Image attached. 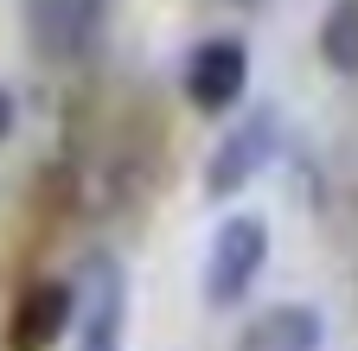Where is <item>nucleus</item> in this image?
I'll use <instances>...</instances> for the list:
<instances>
[{"label": "nucleus", "mask_w": 358, "mask_h": 351, "mask_svg": "<svg viewBox=\"0 0 358 351\" xmlns=\"http://www.w3.org/2000/svg\"><path fill=\"white\" fill-rule=\"evenodd\" d=\"M275 141H282V109L275 103H256L231 135L211 147V160H205V192L211 198H237L256 172L275 160Z\"/></svg>", "instance_id": "2"}, {"label": "nucleus", "mask_w": 358, "mask_h": 351, "mask_svg": "<svg viewBox=\"0 0 358 351\" xmlns=\"http://www.w3.org/2000/svg\"><path fill=\"white\" fill-rule=\"evenodd\" d=\"M7 135H13V96L0 90V141H7Z\"/></svg>", "instance_id": "9"}, {"label": "nucleus", "mask_w": 358, "mask_h": 351, "mask_svg": "<svg viewBox=\"0 0 358 351\" xmlns=\"http://www.w3.org/2000/svg\"><path fill=\"white\" fill-rule=\"evenodd\" d=\"M320 58L339 77H358V0H333L320 20Z\"/></svg>", "instance_id": "8"}, {"label": "nucleus", "mask_w": 358, "mask_h": 351, "mask_svg": "<svg viewBox=\"0 0 358 351\" xmlns=\"http://www.w3.org/2000/svg\"><path fill=\"white\" fill-rule=\"evenodd\" d=\"M122 320H128V281L103 255L90 269V306H83V338L77 351H122Z\"/></svg>", "instance_id": "7"}, {"label": "nucleus", "mask_w": 358, "mask_h": 351, "mask_svg": "<svg viewBox=\"0 0 358 351\" xmlns=\"http://www.w3.org/2000/svg\"><path fill=\"white\" fill-rule=\"evenodd\" d=\"M320 345H327V320L320 306H301V300L268 306L237 332V351H320Z\"/></svg>", "instance_id": "6"}, {"label": "nucleus", "mask_w": 358, "mask_h": 351, "mask_svg": "<svg viewBox=\"0 0 358 351\" xmlns=\"http://www.w3.org/2000/svg\"><path fill=\"white\" fill-rule=\"evenodd\" d=\"M262 262H268V224L256 211H237V217H224L211 249H205V300L211 306H237L256 275H262Z\"/></svg>", "instance_id": "1"}, {"label": "nucleus", "mask_w": 358, "mask_h": 351, "mask_svg": "<svg viewBox=\"0 0 358 351\" xmlns=\"http://www.w3.org/2000/svg\"><path fill=\"white\" fill-rule=\"evenodd\" d=\"M77 326V287L71 281H32L7 313V351H52Z\"/></svg>", "instance_id": "5"}, {"label": "nucleus", "mask_w": 358, "mask_h": 351, "mask_svg": "<svg viewBox=\"0 0 358 351\" xmlns=\"http://www.w3.org/2000/svg\"><path fill=\"white\" fill-rule=\"evenodd\" d=\"M179 83H186V103L199 115L237 109L243 90H250V52H243V38H205V45H192Z\"/></svg>", "instance_id": "4"}, {"label": "nucleus", "mask_w": 358, "mask_h": 351, "mask_svg": "<svg viewBox=\"0 0 358 351\" xmlns=\"http://www.w3.org/2000/svg\"><path fill=\"white\" fill-rule=\"evenodd\" d=\"M103 0H26V45L45 64H77L96 52Z\"/></svg>", "instance_id": "3"}]
</instances>
